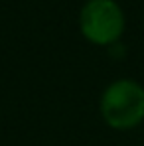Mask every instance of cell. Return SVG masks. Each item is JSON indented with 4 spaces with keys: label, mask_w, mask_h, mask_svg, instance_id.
Masks as SVG:
<instances>
[{
    "label": "cell",
    "mask_w": 144,
    "mask_h": 146,
    "mask_svg": "<svg viewBox=\"0 0 144 146\" xmlns=\"http://www.w3.org/2000/svg\"><path fill=\"white\" fill-rule=\"evenodd\" d=\"M99 115L115 132H128L144 122V85L132 77L111 81L99 97Z\"/></svg>",
    "instance_id": "6da1fadb"
},
{
    "label": "cell",
    "mask_w": 144,
    "mask_h": 146,
    "mask_svg": "<svg viewBox=\"0 0 144 146\" xmlns=\"http://www.w3.org/2000/svg\"><path fill=\"white\" fill-rule=\"evenodd\" d=\"M77 26L91 46L113 48L126 32V14L117 0H85L77 14Z\"/></svg>",
    "instance_id": "7a4b0ae2"
}]
</instances>
